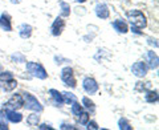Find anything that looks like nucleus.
<instances>
[{"label":"nucleus","instance_id":"obj_1","mask_svg":"<svg viewBox=\"0 0 159 130\" xmlns=\"http://www.w3.org/2000/svg\"><path fill=\"white\" fill-rule=\"evenodd\" d=\"M126 16H127V20H129V21H130V24H131V28H133L134 32L139 33L138 29L146 28L147 20H146V16L143 15V12L138 11V9H133V11H129V12L126 13Z\"/></svg>","mask_w":159,"mask_h":130},{"label":"nucleus","instance_id":"obj_2","mask_svg":"<svg viewBox=\"0 0 159 130\" xmlns=\"http://www.w3.org/2000/svg\"><path fill=\"white\" fill-rule=\"evenodd\" d=\"M27 71L32 74V76L37 77V78H41V80H45L48 77V73L47 71L44 69V67L39 63H27Z\"/></svg>","mask_w":159,"mask_h":130},{"label":"nucleus","instance_id":"obj_3","mask_svg":"<svg viewBox=\"0 0 159 130\" xmlns=\"http://www.w3.org/2000/svg\"><path fill=\"white\" fill-rule=\"evenodd\" d=\"M24 105L29 110H34V112H41L43 110V105L37 101V98L32 96L29 93H24Z\"/></svg>","mask_w":159,"mask_h":130},{"label":"nucleus","instance_id":"obj_4","mask_svg":"<svg viewBox=\"0 0 159 130\" xmlns=\"http://www.w3.org/2000/svg\"><path fill=\"white\" fill-rule=\"evenodd\" d=\"M61 80L62 82L68 85L70 88H76V78H74V73H73V69L72 68H64L61 71Z\"/></svg>","mask_w":159,"mask_h":130},{"label":"nucleus","instance_id":"obj_5","mask_svg":"<svg viewBox=\"0 0 159 130\" xmlns=\"http://www.w3.org/2000/svg\"><path fill=\"white\" fill-rule=\"evenodd\" d=\"M24 106V97L21 94H15L11 98L8 100V102L6 104V108L12 109V110H16V109H20Z\"/></svg>","mask_w":159,"mask_h":130},{"label":"nucleus","instance_id":"obj_6","mask_svg":"<svg viewBox=\"0 0 159 130\" xmlns=\"http://www.w3.org/2000/svg\"><path fill=\"white\" fill-rule=\"evenodd\" d=\"M84 89H85V92L89 93V94H94L97 91H98V84L94 78L92 77H86L84 80V84H82Z\"/></svg>","mask_w":159,"mask_h":130},{"label":"nucleus","instance_id":"obj_7","mask_svg":"<svg viewBox=\"0 0 159 130\" xmlns=\"http://www.w3.org/2000/svg\"><path fill=\"white\" fill-rule=\"evenodd\" d=\"M64 27H65V21L62 20V17H61V16L57 17V19L53 21L52 27H51L52 35H53V36H60V35L62 33V31H64Z\"/></svg>","mask_w":159,"mask_h":130},{"label":"nucleus","instance_id":"obj_8","mask_svg":"<svg viewBox=\"0 0 159 130\" xmlns=\"http://www.w3.org/2000/svg\"><path fill=\"white\" fill-rule=\"evenodd\" d=\"M2 112L4 113V116H6L7 119H9V121L13 122V123H17V122H21L23 121V116H21V114L16 113L15 110H12V109L6 108V109H3Z\"/></svg>","mask_w":159,"mask_h":130},{"label":"nucleus","instance_id":"obj_9","mask_svg":"<svg viewBox=\"0 0 159 130\" xmlns=\"http://www.w3.org/2000/svg\"><path fill=\"white\" fill-rule=\"evenodd\" d=\"M131 72L135 74L137 77H143V76H146V73H147V65L143 61H138L133 65Z\"/></svg>","mask_w":159,"mask_h":130},{"label":"nucleus","instance_id":"obj_10","mask_svg":"<svg viewBox=\"0 0 159 130\" xmlns=\"http://www.w3.org/2000/svg\"><path fill=\"white\" fill-rule=\"evenodd\" d=\"M0 27H2L3 31L11 32L12 31V24H11V16L8 13H3L0 16Z\"/></svg>","mask_w":159,"mask_h":130},{"label":"nucleus","instance_id":"obj_11","mask_svg":"<svg viewBox=\"0 0 159 130\" xmlns=\"http://www.w3.org/2000/svg\"><path fill=\"white\" fill-rule=\"evenodd\" d=\"M96 13L99 19H107L109 15H110V11H109V8L106 4H97L96 7Z\"/></svg>","mask_w":159,"mask_h":130},{"label":"nucleus","instance_id":"obj_12","mask_svg":"<svg viewBox=\"0 0 159 130\" xmlns=\"http://www.w3.org/2000/svg\"><path fill=\"white\" fill-rule=\"evenodd\" d=\"M20 36H21L23 39H28V37H31V35H32V27L31 26H28V24H21L20 26Z\"/></svg>","mask_w":159,"mask_h":130},{"label":"nucleus","instance_id":"obj_13","mask_svg":"<svg viewBox=\"0 0 159 130\" xmlns=\"http://www.w3.org/2000/svg\"><path fill=\"white\" fill-rule=\"evenodd\" d=\"M113 28L119 33H126L129 31L126 23H123L122 20H116V21H113Z\"/></svg>","mask_w":159,"mask_h":130},{"label":"nucleus","instance_id":"obj_14","mask_svg":"<svg viewBox=\"0 0 159 130\" xmlns=\"http://www.w3.org/2000/svg\"><path fill=\"white\" fill-rule=\"evenodd\" d=\"M147 58H148V64H150V68L151 69H157L158 68V56L157 53L154 52H147Z\"/></svg>","mask_w":159,"mask_h":130},{"label":"nucleus","instance_id":"obj_15","mask_svg":"<svg viewBox=\"0 0 159 130\" xmlns=\"http://www.w3.org/2000/svg\"><path fill=\"white\" fill-rule=\"evenodd\" d=\"M49 94H51V96H52V98L54 100V102H56V104H58V105L64 104L62 93H60L58 91H56V89H51V91H49Z\"/></svg>","mask_w":159,"mask_h":130},{"label":"nucleus","instance_id":"obj_16","mask_svg":"<svg viewBox=\"0 0 159 130\" xmlns=\"http://www.w3.org/2000/svg\"><path fill=\"white\" fill-rule=\"evenodd\" d=\"M16 86H17V82H16V80H13V78L4 81V85H3V88H4V91H6V92L13 91V89L16 88Z\"/></svg>","mask_w":159,"mask_h":130},{"label":"nucleus","instance_id":"obj_17","mask_svg":"<svg viewBox=\"0 0 159 130\" xmlns=\"http://www.w3.org/2000/svg\"><path fill=\"white\" fill-rule=\"evenodd\" d=\"M146 101L147 102H150V104H154V102H157L158 101V92L157 91H150V92H147L146 93Z\"/></svg>","mask_w":159,"mask_h":130},{"label":"nucleus","instance_id":"obj_18","mask_svg":"<svg viewBox=\"0 0 159 130\" xmlns=\"http://www.w3.org/2000/svg\"><path fill=\"white\" fill-rule=\"evenodd\" d=\"M62 98H64V102H66V104H73L74 101H77V98L76 96H74L73 93H69V92H64L62 93Z\"/></svg>","mask_w":159,"mask_h":130},{"label":"nucleus","instance_id":"obj_19","mask_svg":"<svg viewBox=\"0 0 159 130\" xmlns=\"http://www.w3.org/2000/svg\"><path fill=\"white\" fill-rule=\"evenodd\" d=\"M60 7H61V16L62 17L69 16V13H70V6L65 2H61L60 3Z\"/></svg>","mask_w":159,"mask_h":130},{"label":"nucleus","instance_id":"obj_20","mask_svg":"<svg viewBox=\"0 0 159 130\" xmlns=\"http://www.w3.org/2000/svg\"><path fill=\"white\" fill-rule=\"evenodd\" d=\"M82 104H84V106H85L86 109H89L92 113H94V110H96V106H94V104L88 97H84L82 98Z\"/></svg>","mask_w":159,"mask_h":130},{"label":"nucleus","instance_id":"obj_21","mask_svg":"<svg viewBox=\"0 0 159 130\" xmlns=\"http://www.w3.org/2000/svg\"><path fill=\"white\" fill-rule=\"evenodd\" d=\"M70 105H72V113L74 114V116H80L81 112H82V106H81V105H80L77 101H74Z\"/></svg>","mask_w":159,"mask_h":130},{"label":"nucleus","instance_id":"obj_22","mask_svg":"<svg viewBox=\"0 0 159 130\" xmlns=\"http://www.w3.org/2000/svg\"><path fill=\"white\" fill-rule=\"evenodd\" d=\"M39 119H40V117L37 116V114H31V116L27 118V122L31 125V126H36V125L39 123Z\"/></svg>","mask_w":159,"mask_h":130},{"label":"nucleus","instance_id":"obj_23","mask_svg":"<svg viewBox=\"0 0 159 130\" xmlns=\"http://www.w3.org/2000/svg\"><path fill=\"white\" fill-rule=\"evenodd\" d=\"M78 121H80V123H81V125H86L88 121H89V113L82 110L81 114L78 116Z\"/></svg>","mask_w":159,"mask_h":130},{"label":"nucleus","instance_id":"obj_24","mask_svg":"<svg viewBox=\"0 0 159 130\" xmlns=\"http://www.w3.org/2000/svg\"><path fill=\"white\" fill-rule=\"evenodd\" d=\"M6 116H4L3 112H0V129L3 130H7L8 129V125H7V121H6Z\"/></svg>","mask_w":159,"mask_h":130},{"label":"nucleus","instance_id":"obj_25","mask_svg":"<svg viewBox=\"0 0 159 130\" xmlns=\"http://www.w3.org/2000/svg\"><path fill=\"white\" fill-rule=\"evenodd\" d=\"M118 125H119V129H125V130H131V126H130V125H129V122L126 121L125 118H121V119H119Z\"/></svg>","mask_w":159,"mask_h":130},{"label":"nucleus","instance_id":"obj_26","mask_svg":"<svg viewBox=\"0 0 159 130\" xmlns=\"http://www.w3.org/2000/svg\"><path fill=\"white\" fill-rule=\"evenodd\" d=\"M13 78V74L11 72H3L2 74H0V81H7V80H11Z\"/></svg>","mask_w":159,"mask_h":130},{"label":"nucleus","instance_id":"obj_27","mask_svg":"<svg viewBox=\"0 0 159 130\" xmlns=\"http://www.w3.org/2000/svg\"><path fill=\"white\" fill-rule=\"evenodd\" d=\"M12 60L13 61H16V63H25V57H24L23 54H20V53L12 54Z\"/></svg>","mask_w":159,"mask_h":130},{"label":"nucleus","instance_id":"obj_28","mask_svg":"<svg viewBox=\"0 0 159 130\" xmlns=\"http://www.w3.org/2000/svg\"><path fill=\"white\" fill-rule=\"evenodd\" d=\"M88 129H98V126H97L96 122H89L88 121Z\"/></svg>","mask_w":159,"mask_h":130},{"label":"nucleus","instance_id":"obj_29","mask_svg":"<svg viewBox=\"0 0 159 130\" xmlns=\"http://www.w3.org/2000/svg\"><path fill=\"white\" fill-rule=\"evenodd\" d=\"M61 129H76L73 125H68V123H62L61 125Z\"/></svg>","mask_w":159,"mask_h":130},{"label":"nucleus","instance_id":"obj_30","mask_svg":"<svg viewBox=\"0 0 159 130\" xmlns=\"http://www.w3.org/2000/svg\"><path fill=\"white\" fill-rule=\"evenodd\" d=\"M39 129H52V128L48 126V125H41V126H39Z\"/></svg>","mask_w":159,"mask_h":130},{"label":"nucleus","instance_id":"obj_31","mask_svg":"<svg viewBox=\"0 0 159 130\" xmlns=\"http://www.w3.org/2000/svg\"><path fill=\"white\" fill-rule=\"evenodd\" d=\"M76 2H77V3H85L86 0H76Z\"/></svg>","mask_w":159,"mask_h":130},{"label":"nucleus","instance_id":"obj_32","mask_svg":"<svg viewBox=\"0 0 159 130\" xmlns=\"http://www.w3.org/2000/svg\"><path fill=\"white\" fill-rule=\"evenodd\" d=\"M20 0H12V3H19Z\"/></svg>","mask_w":159,"mask_h":130},{"label":"nucleus","instance_id":"obj_33","mask_svg":"<svg viewBox=\"0 0 159 130\" xmlns=\"http://www.w3.org/2000/svg\"><path fill=\"white\" fill-rule=\"evenodd\" d=\"M0 69H2V67H0Z\"/></svg>","mask_w":159,"mask_h":130}]
</instances>
